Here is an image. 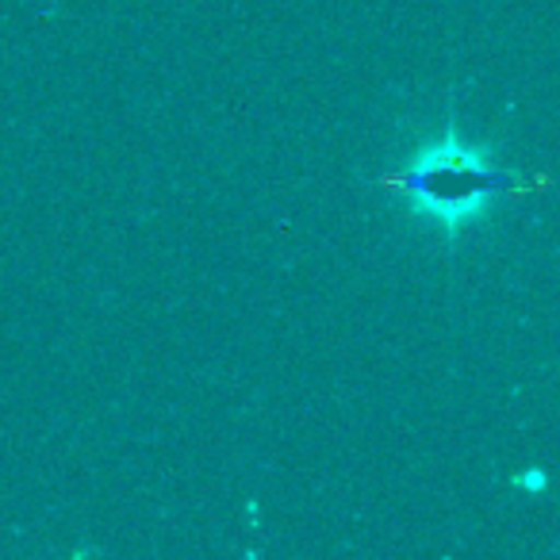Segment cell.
I'll return each mask as SVG.
<instances>
[{
  "mask_svg": "<svg viewBox=\"0 0 560 560\" xmlns=\"http://www.w3.org/2000/svg\"><path fill=\"white\" fill-rule=\"evenodd\" d=\"M511 180L514 177L503 165H495L488 147L465 142L457 119L450 116L442 139L427 142L399 173L396 196L411 215L430 219L453 238L465 226L491 215V208L511 192Z\"/></svg>",
  "mask_w": 560,
  "mask_h": 560,
  "instance_id": "1",
  "label": "cell"
},
{
  "mask_svg": "<svg viewBox=\"0 0 560 560\" xmlns=\"http://www.w3.org/2000/svg\"><path fill=\"white\" fill-rule=\"evenodd\" d=\"M514 488H522V491H545V488H549V476H545L541 468H529V472L514 476Z\"/></svg>",
  "mask_w": 560,
  "mask_h": 560,
  "instance_id": "2",
  "label": "cell"
}]
</instances>
